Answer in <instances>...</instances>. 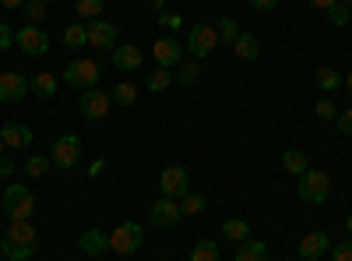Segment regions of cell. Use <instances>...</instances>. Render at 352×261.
<instances>
[{"label": "cell", "instance_id": "25", "mask_svg": "<svg viewBox=\"0 0 352 261\" xmlns=\"http://www.w3.org/2000/svg\"><path fill=\"white\" fill-rule=\"evenodd\" d=\"M109 99L116 103V106H134L138 103V89L131 81H116V89L109 92Z\"/></svg>", "mask_w": 352, "mask_h": 261}, {"label": "cell", "instance_id": "12", "mask_svg": "<svg viewBox=\"0 0 352 261\" xmlns=\"http://www.w3.org/2000/svg\"><path fill=\"white\" fill-rule=\"evenodd\" d=\"M85 28H88V46H96V50H116V43H120L113 21L92 18V21H85Z\"/></svg>", "mask_w": 352, "mask_h": 261}, {"label": "cell", "instance_id": "40", "mask_svg": "<svg viewBox=\"0 0 352 261\" xmlns=\"http://www.w3.org/2000/svg\"><path fill=\"white\" fill-rule=\"evenodd\" d=\"M243 247H247V251H254V254H261V258H268V244H261V240H250V237H247V240H243Z\"/></svg>", "mask_w": 352, "mask_h": 261}, {"label": "cell", "instance_id": "1", "mask_svg": "<svg viewBox=\"0 0 352 261\" xmlns=\"http://www.w3.org/2000/svg\"><path fill=\"white\" fill-rule=\"evenodd\" d=\"M36 244H39V233H36V226L28 222V219H14L8 226V233H4V244H0V251H4L8 261H28L36 254Z\"/></svg>", "mask_w": 352, "mask_h": 261}, {"label": "cell", "instance_id": "38", "mask_svg": "<svg viewBox=\"0 0 352 261\" xmlns=\"http://www.w3.org/2000/svg\"><path fill=\"white\" fill-rule=\"evenodd\" d=\"M335 124H338V131H342V134H349V138H352V106H349L345 113H338Z\"/></svg>", "mask_w": 352, "mask_h": 261}, {"label": "cell", "instance_id": "30", "mask_svg": "<svg viewBox=\"0 0 352 261\" xmlns=\"http://www.w3.org/2000/svg\"><path fill=\"white\" fill-rule=\"evenodd\" d=\"M173 85V71H166V67H155L152 74H148V92H166Z\"/></svg>", "mask_w": 352, "mask_h": 261}, {"label": "cell", "instance_id": "13", "mask_svg": "<svg viewBox=\"0 0 352 261\" xmlns=\"http://www.w3.org/2000/svg\"><path fill=\"white\" fill-rule=\"evenodd\" d=\"M28 92H32V81L18 71H4L0 74V103H21Z\"/></svg>", "mask_w": 352, "mask_h": 261}, {"label": "cell", "instance_id": "2", "mask_svg": "<svg viewBox=\"0 0 352 261\" xmlns=\"http://www.w3.org/2000/svg\"><path fill=\"white\" fill-rule=\"evenodd\" d=\"M296 194H300V201H307V205H324V201L331 198V177L324 169H307V173H300Z\"/></svg>", "mask_w": 352, "mask_h": 261}, {"label": "cell", "instance_id": "19", "mask_svg": "<svg viewBox=\"0 0 352 261\" xmlns=\"http://www.w3.org/2000/svg\"><path fill=\"white\" fill-rule=\"evenodd\" d=\"M232 53H236L240 61H257V56H261V43H257V36L240 32V36H236V43H232Z\"/></svg>", "mask_w": 352, "mask_h": 261}, {"label": "cell", "instance_id": "7", "mask_svg": "<svg viewBox=\"0 0 352 261\" xmlns=\"http://www.w3.org/2000/svg\"><path fill=\"white\" fill-rule=\"evenodd\" d=\"M53 166L56 169H74L78 159H81V138L78 134H64V138H56L53 141V152H50Z\"/></svg>", "mask_w": 352, "mask_h": 261}, {"label": "cell", "instance_id": "41", "mask_svg": "<svg viewBox=\"0 0 352 261\" xmlns=\"http://www.w3.org/2000/svg\"><path fill=\"white\" fill-rule=\"evenodd\" d=\"M232 261H268V258H261V254H254V251H247L240 244V251H236V258H232Z\"/></svg>", "mask_w": 352, "mask_h": 261}, {"label": "cell", "instance_id": "15", "mask_svg": "<svg viewBox=\"0 0 352 261\" xmlns=\"http://www.w3.org/2000/svg\"><path fill=\"white\" fill-rule=\"evenodd\" d=\"M113 67L120 71V74H127V71H138L141 64H144V53H141V46H131V43H124V46H116L113 50Z\"/></svg>", "mask_w": 352, "mask_h": 261}, {"label": "cell", "instance_id": "18", "mask_svg": "<svg viewBox=\"0 0 352 261\" xmlns=\"http://www.w3.org/2000/svg\"><path fill=\"white\" fill-rule=\"evenodd\" d=\"M328 244H331V240H328V233H307V237L296 244V251H300V258H303V261H317L320 254L328 251Z\"/></svg>", "mask_w": 352, "mask_h": 261}, {"label": "cell", "instance_id": "33", "mask_svg": "<svg viewBox=\"0 0 352 261\" xmlns=\"http://www.w3.org/2000/svg\"><path fill=\"white\" fill-rule=\"evenodd\" d=\"M328 21H331V25H338V28H345V25L352 21V14H349V4H342V0H335V4L328 8Z\"/></svg>", "mask_w": 352, "mask_h": 261}, {"label": "cell", "instance_id": "35", "mask_svg": "<svg viewBox=\"0 0 352 261\" xmlns=\"http://www.w3.org/2000/svg\"><path fill=\"white\" fill-rule=\"evenodd\" d=\"M159 21L169 28V32H180V28H184V14H176V11H162Z\"/></svg>", "mask_w": 352, "mask_h": 261}, {"label": "cell", "instance_id": "31", "mask_svg": "<svg viewBox=\"0 0 352 261\" xmlns=\"http://www.w3.org/2000/svg\"><path fill=\"white\" fill-rule=\"evenodd\" d=\"M180 212H184V216H197V212H204V194L187 191V194L180 198Z\"/></svg>", "mask_w": 352, "mask_h": 261}, {"label": "cell", "instance_id": "22", "mask_svg": "<svg viewBox=\"0 0 352 261\" xmlns=\"http://www.w3.org/2000/svg\"><path fill=\"white\" fill-rule=\"evenodd\" d=\"M314 81H317L320 92H335V89H342V85H345V78H342L335 67H320V71L314 74Z\"/></svg>", "mask_w": 352, "mask_h": 261}, {"label": "cell", "instance_id": "3", "mask_svg": "<svg viewBox=\"0 0 352 261\" xmlns=\"http://www.w3.org/2000/svg\"><path fill=\"white\" fill-rule=\"evenodd\" d=\"M4 212L11 216V222H14V219H32V212H36V194L28 191L25 184H8V191H4Z\"/></svg>", "mask_w": 352, "mask_h": 261}, {"label": "cell", "instance_id": "37", "mask_svg": "<svg viewBox=\"0 0 352 261\" xmlns=\"http://www.w3.org/2000/svg\"><path fill=\"white\" fill-rule=\"evenodd\" d=\"M11 46H14V32H11L8 21H0V53H8Z\"/></svg>", "mask_w": 352, "mask_h": 261}, {"label": "cell", "instance_id": "36", "mask_svg": "<svg viewBox=\"0 0 352 261\" xmlns=\"http://www.w3.org/2000/svg\"><path fill=\"white\" fill-rule=\"evenodd\" d=\"M317 117H320V121H335V117H338L335 103H331V99H320V103H317Z\"/></svg>", "mask_w": 352, "mask_h": 261}, {"label": "cell", "instance_id": "47", "mask_svg": "<svg viewBox=\"0 0 352 261\" xmlns=\"http://www.w3.org/2000/svg\"><path fill=\"white\" fill-rule=\"evenodd\" d=\"M345 89H349V96H352V71L345 74Z\"/></svg>", "mask_w": 352, "mask_h": 261}, {"label": "cell", "instance_id": "45", "mask_svg": "<svg viewBox=\"0 0 352 261\" xmlns=\"http://www.w3.org/2000/svg\"><path fill=\"white\" fill-rule=\"evenodd\" d=\"M148 4H152V11H159V14L166 11V0H148Z\"/></svg>", "mask_w": 352, "mask_h": 261}, {"label": "cell", "instance_id": "10", "mask_svg": "<svg viewBox=\"0 0 352 261\" xmlns=\"http://www.w3.org/2000/svg\"><path fill=\"white\" fill-rule=\"evenodd\" d=\"M109 106H113L109 92H102V89H88V92H81L78 113H81L85 121H102L106 113H109Z\"/></svg>", "mask_w": 352, "mask_h": 261}, {"label": "cell", "instance_id": "48", "mask_svg": "<svg viewBox=\"0 0 352 261\" xmlns=\"http://www.w3.org/2000/svg\"><path fill=\"white\" fill-rule=\"evenodd\" d=\"M345 229H349V233H352V216H349V219H345Z\"/></svg>", "mask_w": 352, "mask_h": 261}, {"label": "cell", "instance_id": "9", "mask_svg": "<svg viewBox=\"0 0 352 261\" xmlns=\"http://www.w3.org/2000/svg\"><path fill=\"white\" fill-rule=\"evenodd\" d=\"M159 191H162V198H176V201H180V198L190 191L187 169H184V166H166V169L159 173Z\"/></svg>", "mask_w": 352, "mask_h": 261}, {"label": "cell", "instance_id": "46", "mask_svg": "<svg viewBox=\"0 0 352 261\" xmlns=\"http://www.w3.org/2000/svg\"><path fill=\"white\" fill-rule=\"evenodd\" d=\"M0 4H4V8L11 11V8H21V4H25V0H0Z\"/></svg>", "mask_w": 352, "mask_h": 261}, {"label": "cell", "instance_id": "49", "mask_svg": "<svg viewBox=\"0 0 352 261\" xmlns=\"http://www.w3.org/2000/svg\"><path fill=\"white\" fill-rule=\"evenodd\" d=\"M0 159H4V138H0Z\"/></svg>", "mask_w": 352, "mask_h": 261}, {"label": "cell", "instance_id": "42", "mask_svg": "<svg viewBox=\"0 0 352 261\" xmlns=\"http://www.w3.org/2000/svg\"><path fill=\"white\" fill-rule=\"evenodd\" d=\"M250 8L254 11H272V8H278V0H250Z\"/></svg>", "mask_w": 352, "mask_h": 261}, {"label": "cell", "instance_id": "11", "mask_svg": "<svg viewBox=\"0 0 352 261\" xmlns=\"http://www.w3.org/2000/svg\"><path fill=\"white\" fill-rule=\"evenodd\" d=\"M152 56H155V64H159V67L176 71V67L184 64V46L176 43L173 36H162V39H155V43H152Z\"/></svg>", "mask_w": 352, "mask_h": 261}, {"label": "cell", "instance_id": "6", "mask_svg": "<svg viewBox=\"0 0 352 261\" xmlns=\"http://www.w3.org/2000/svg\"><path fill=\"white\" fill-rule=\"evenodd\" d=\"M141 244H144V229L138 222H120L109 233V251H116V254H134Z\"/></svg>", "mask_w": 352, "mask_h": 261}, {"label": "cell", "instance_id": "16", "mask_svg": "<svg viewBox=\"0 0 352 261\" xmlns=\"http://www.w3.org/2000/svg\"><path fill=\"white\" fill-rule=\"evenodd\" d=\"M0 138H4L8 149H28V145L36 141V131L25 127V124H4L0 127Z\"/></svg>", "mask_w": 352, "mask_h": 261}, {"label": "cell", "instance_id": "51", "mask_svg": "<svg viewBox=\"0 0 352 261\" xmlns=\"http://www.w3.org/2000/svg\"><path fill=\"white\" fill-rule=\"evenodd\" d=\"M92 261H99V258H92Z\"/></svg>", "mask_w": 352, "mask_h": 261}, {"label": "cell", "instance_id": "5", "mask_svg": "<svg viewBox=\"0 0 352 261\" xmlns=\"http://www.w3.org/2000/svg\"><path fill=\"white\" fill-rule=\"evenodd\" d=\"M96 81H99V64L96 61H74V64L64 67V85H71V89H78V92L96 89Z\"/></svg>", "mask_w": 352, "mask_h": 261}, {"label": "cell", "instance_id": "20", "mask_svg": "<svg viewBox=\"0 0 352 261\" xmlns=\"http://www.w3.org/2000/svg\"><path fill=\"white\" fill-rule=\"evenodd\" d=\"M282 169L292 173V177H300V173L310 169V159H307L300 149H285V152H282Z\"/></svg>", "mask_w": 352, "mask_h": 261}, {"label": "cell", "instance_id": "4", "mask_svg": "<svg viewBox=\"0 0 352 261\" xmlns=\"http://www.w3.org/2000/svg\"><path fill=\"white\" fill-rule=\"evenodd\" d=\"M219 46V32H215V25H194L190 32H187V50L194 61H204V56H212Z\"/></svg>", "mask_w": 352, "mask_h": 261}, {"label": "cell", "instance_id": "27", "mask_svg": "<svg viewBox=\"0 0 352 261\" xmlns=\"http://www.w3.org/2000/svg\"><path fill=\"white\" fill-rule=\"evenodd\" d=\"M173 81H180V85H197V81H201V64H197V61L180 64V67H176V74H173Z\"/></svg>", "mask_w": 352, "mask_h": 261}, {"label": "cell", "instance_id": "14", "mask_svg": "<svg viewBox=\"0 0 352 261\" xmlns=\"http://www.w3.org/2000/svg\"><path fill=\"white\" fill-rule=\"evenodd\" d=\"M148 219H152V226H159V229L176 226V222L184 219V212H180V201H176V198H159L155 205L148 209Z\"/></svg>", "mask_w": 352, "mask_h": 261}, {"label": "cell", "instance_id": "26", "mask_svg": "<svg viewBox=\"0 0 352 261\" xmlns=\"http://www.w3.org/2000/svg\"><path fill=\"white\" fill-rule=\"evenodd\" d=\"M102 8H106V0H74V14H78V18H85V21L99 18V14H102Z\"/></svg>", "mask_w": 352, "mask_h": 261}, {"label": "cell", "instance_id": "32", "mask_svg": "<svg viewBox=\"0 0 352 261\" xmlns=\"http://www.w3.org/2000/svg\"><path fill=\"white\" fill-rule=\"evenodd\" d=\"M50 166H53V159L50 156H32V159H28L25 163V173H28V177H43V173H50Z\"/></svg>", "mask_w": 352, "mask_h": 261}, {"label": "cell", "instance_id": "8", "mask_svg": "<svg viewBox=\"0 0 352 261\" xmlns=\"http://www.w3.org/2000/svg\"><path fill=\"white\" fill-rule=\"evenodd\" d=\"M14 46L25 53V56H43L50 50V36L43 32L39 25H25L14 32Z\"/></svg>", "mask_w": 352, "mask_h": 261}, {"label": "cell", "instance_id": "44", "mask_svg": "<svg viewBox=\"0 0 352 261\" xmlns=\"http://www.w3.org/2000/svg\"><path fill=\"white\" fill-rule=\"evenodd\" d=\"M307 4H310V8H320V11H328L335 0H307Z\"/></svg>", "mask_w": 352, "mask_h": 261}, {"label": "cell", "instance_id": "29", "mask_svg": "<svg viewBox=\"0 0 352 261\" xmlns=\"http://www.w3.org/2000/svg\"><path fill=\"white\" fill-rule=\"evenodd\" d=\"M215 32H219V39H222V43H236V36H240V25H236V18L222 14V18H219V25H215Z\"/></svg>", "mask_w": 352, "mask_h": 261}, {"label": "cell", "instance_id": "39", "mask_svg": "<svg viewBox=\"0 0 352 261\" xmlns=\"http://www.w3.org/2000/svg\"><path fill=\"white\" fill-rule=\"evenodd\" d=\"M335 261H352V240L349 244H335Z\"/></svg>", "mask_w": 352, "mask_h": 261}, {"label": "cell", "instance_id": "21", "mask_svg": "<svg viewBox=\"0 0 352 261\" xmlns=\"http://www.w3.org/2000/svg\"><path fill=\"white\" fill-rule=\"evenodd\" d=\"M56 89H60V81H56V74H50V71L36 74V81H32V92H36L39 99H53Z\"/></svg>", "mask_w": 352, "mask_h": 261}, {"label": "cell", "instance_id": "28", "mask_svg": "<svg viewBox=\"0 0 352 261\" xmlns=\"http://www.w3.org/2000/svg\"><path fill=\"white\" fill-rule=\"evenodd\" d=\"M187 261H219V244H212V240H197Z\"/></svg>", "mask_w": 352, "mask_h": 261}, {"label": "cell", "instance_id": "50", "mask_svg": "<svg viewBox=\"0 0 352 261\" xmlns=\"http://www.w3.org/2000/svg\"><path fill=\"white\" fill-rule=\"evenodd\" d=\"M342 4H352V0H342Z\"/></svg>", "mask_w": 352, "mask_h": 261}, {"label": "cell", "instance_id": "34", "mask_svg": "<svg viewBox=\"0 0 352 261\" xmlns=\"http://www.w3.org/2000/svg\"><path fill=\"white\" fill-rule=\"evenodd\" d=\"M21 8H25V14H28V18H32V25L46 18V0H25Z\"/></svg>", "mask_w": 352, "mask_h": 261}, {"label": "cell", "instance_id": "24", "mask_svg": "<svg viewBox=\"0 0 352 261\" xmlns=\"http://www.w3.org/2000/svg\"><path fill=\"white\" fill-rule=\"evenodd\" d=\"M222 237L232 240V244H243V240L250 237V226H247L243 219H226V222H222Z\"/></svg>", "mask_w": 352, "mask_h": 261}, {"label": "cell", "instance_id": "43", "mask_svg": "<svg viewBox=\"0 0 352 261\" xmlns=\"http://www.w3.org/2000/svg\"><path fill=\"white\" fill-rule=\"evenodd\" d=\"M14 169H18V166H14L11 159H0V177H14Z\"/></svg>", "mask_w": 352, "mask_h": 261}, {"label": "cell", "instance_id": "52", "mask_svg": "<svg viewBox=\"0 0 352 261\" xmlns=\"http://www.w3.org/2000/svg\"><path fill=\"white\" fill-rule=\"evenodd\" d=\"M46 4H50V0H46Z\"/></svg>", "mask_w": 352, "mask_h": 261}, {"label": "cell", "instance_id": "17", "mask_svg": "<svg viewBox=\"0 0 352 261\" xmlns=\"http://www.w3.org/2000/svg\"><path fill=\"white\" fill-rule=\"evenodd\" d=\"M78 247L88 254V258H102L109 251V237L102 233V229H85V233L78 237Z\"/></svg>", "mask_w": 352, "mask_h": 261}, {"label": "cell", "instance_id": "23", "mask_svg": "<svg viewBox=\"0 0 352 261\" xmlns=\"http://www.w3.org/2000/svg\"><path fill=\"white\" fill-rule=\"evenodd\" d=\"M64 46H67V50L88 46V28H85V21H74V25L64 28Z\"/></svg>", "mask_w": 352, "mask_h": 261}]
</instances>
